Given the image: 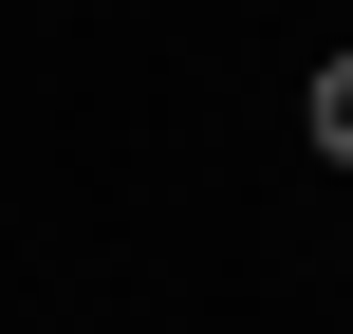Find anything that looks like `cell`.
Instances as JSON below:
<instances>
[{
	"label": "cell",
	"instance_id": "1",
	"mask_svg": "<svg viewBox=\"0 0 353 334\" xmlns=\"http://www.w3.org/2000/svg\"><path fill=\"white\" fill-rule=\"evenodd\" d=\"M316 149H335V167H353V37H335V56H316Z\"/></svg>",
	"mask_w": 353,
	"mask_h": 334
}]
</instances>
